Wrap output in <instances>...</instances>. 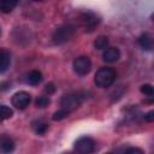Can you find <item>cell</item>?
Here are the masks:
<instances>
[{
	"label": "cell",
	"instance_id": "obj_25",
	"mask_svg": "<svg viewBox=\"0 0 154 154\" xmlns=\"http://www.w3.org/2000/svg\"><path fill=\"white\" fill-rule=\"evenodd\" d=\"M0 35H1V29H0Z\"/></svg>",
	"mask_w": 154,
	"mask_h": 154
},
{
	"label": "cell",
	"instance_id": "obj_16",
	"mask_svg": "<svg viewBox=\"0 0 154 154\" xmlns=\"http://www.w3.org/2000/svg\"><path fill=\"white\" fill-rule=\"evenodd\" d=\"M49 103H51V99H49V96H46V95L38 96V97L36 99V101H35L36 107H40V108H45V107H47Z\"/></svg>",
	"mask_w": 154,
	"mask_h": 154
},
{
	"label": "cell",
	"instance_id": "obj_24",
	"mask_svg": "<svg viewBox=\"0 0 154 154\" xmlns=\"http://www.w3.org/2000/svg\"><path fill=\"white\" fill-rule=\"evenodd\" d=\"M63 154H71V153H63Z\"/></svg>",
	"mask_w": 154,
	"mask_h": 154
},
{
	"label": "cell",
	"instance_id": "obj_26",
	"mask_svg": "<svg viewBox=\"0 0 154 154\" xmlns=\"http://www.w3.org/2000/svg\"><path fill=\"white\" fill-rule=\"evenodd\" d=\"M107 154H112V153H107Z\"/></svg>",
	"mask_w": 154,
	"mask_h": 154
},
{
	"label": "cell",
	"instance_id": "obj_10",
	"mask_svg": "<svg viewBox=\"0 0 154 154\" xmlns=\"http://www.w3.org/2000/svg\"><path fill=\"white\" fill-rule=\"evenodd\" d=\"M11 64V53L7 49L0 48V73L5 72Z\"/></svg>",
	"mask_w": 154,
	"mask_h": 154
},
{
	"label": "cell",
	"instance_id": "obj_5",
	"mask_svg": "<svg viewBox=\"0 0 154 154\" xmlns=\"http://www.w3.org/2000/svg\"><path fill=\"white\" fill-rule=\"evenodd\" d=\"M72 67L75 70V72L79 76H84L87 73L90 72L91 70V61H90V58L87 57V55H81V57H77L73 63H72Z\"/></svg>",
	"mask_w": 154,
	"mask_h": 154
},
{
	"label": "cell",
	"instance_id": "obj_6",
	"mask_svg": "<svg viewBox=\"0 0 154 154\" xmlns=\"http://www.w3.org/2000/svg\"><path fill=\"white\" fill-rule=\"evenodd\" d=\"M31 101V96L29 93L24 91V90H20V91H17L12 99H11V102H12V106H14L16 108L18 109H24L29 106Z\"/></svg>",
	"mask_w": 154,
	"mask_h": 154
},
{
	"label": "cell",
	"instance_id": "obj_14",
	"mask_svg": "<svg viewBox=\"0 0 154 154\" xmlns=\"http://www.w3.org/2000/svg\"><path fill=\"white\" fill-rule=\"evenodd\" d=\"M17 1L14 0H0V11L2 13H10L17 6Z\"/></svg>",
	"mask_w": 154,
	"mask_h": 154
},
{
	"label": "cell",
	"instance_id": "obj_20",
	"mask_svg": "<svg viewBox=\"0 0 154 154\" xmlns=\"http://www.w3.org/2000/svg\"><path fill=\"white\" fill-rule=\"evenodd\" d=\"M54 91H55V87H54L53 83H48V84L45 85V93H46V94L51 95V94H53Z\"/></svg>",
	"mask_w": 154,
	"mask_h": 154
},
{
	"label": "cell",
	"instance_id": "obj_23",
	"mask_svg": "<svg viewBox=\"0 0 154 154\" xmlns=\"http://www.w3.org/2000/svg\"><path fill=\"white\" fill-rule=\"evenodd\" d=\"M2 120H4V119H2V117H1V116H0V124H1V123H2Z\"/></svg>",
	"mask_w": 154,
	"mask_h": 154
},
{
	"label": "cell",
	"instance_id": "obj_11",
	"mask_svg": "<svg viewBox=\"0 0 154 154\" xmlns=\"http://www.w3.org/2000/svg\"><path fill=\"white\" fill-rule=\"evenodd\" d=\"M48 126L49 125L45 119H36L31 123V128H32L34 132L37 135H45L46 131L48 130Z\"/></svg>",
	"mask_w": 154,
	"mask_h": 154
},
{
	"label": "cell",
	"instance_id": "obj_22",
	"mask_svg": "<svg viewBox=\"0 0 154 154\" xmlns=\"http://www.w3.org/2000/svg\"><path fill=\"white\" fill-rule=\"evenodd\" d=\"M144 120H147V122H153V120H154V112H153V111H149L147 114H144Z\"/></svg>",
	"mask_w": 154,
	"mask_h": 154
},
{
	"label": "cell",
	"instance_id": "obj_1",
	"mask_svg": "<svg viewBox=\"0 0 154 154\" xmlns=\"http://www.w3.org/2000/svg\"><path fill=\"white\" fill-rule=\"evenodd\" d=\"M116 77L117 73L112 67H100L95 73L94 82L100 88H107L113 84Z\"/></svg>",
	"mask_w": 154,
	"mask_h": 154
},
{
	"label": "cell",
	"instance_id": "obj_12",
	"mask_svg": "<svg viewBox=\"0 0 154 154\" xmlns=\"http://www.w3.org/2000/svg\"><path fill=\"white\" fill-rule=\"evenodd\" d=\"M42 79H43V76H42V73H41L38 70H32V71H30V72L28 73V76H26V82H28L29 84H31V85H37V84H40V83L42 82Z\"/></svg>",
	"mask_w": 154,
	"mask_h": 154
},
{
	"label": "cell",
	"instance_id": "obj_18",
	"mask_svg": "<svg viewBox=\"0 0 154 154\" xmlns=\"http://www.w3.org/2000/svg\"><path fill=\"white\" fill-rule=\"evenodd\" d=\"M69 114H70V112H67V111H65V109L60 108V109H58L57 112H54V114H53L52 119H53V120H61V119H64V118L69 117Z\"/></svg>",
	"mask_w": 154,
	"mask_h": 154
},
{
	"label": "cell",
	"instance_id": "obj_2",
	"mask_svg": "<svg viewBox=\"0 0 154 154\" xmlns=\"http://www.w3.org/2000/svg\"><path fill=\"white\" fill-rule=\"evenodd\" d=\"M75 26L71 25V24H64L59 28L55 29V31L53 32L52 35V41L55 43V45H61V43H65L67 41H70L73 35H75Z\"/></svg>",
	"mask_w": 154,
	"mask_h": 154
},
{
	"label": "cell",
	"instance_id": "obj_3",
	"mask_svg": "<svg viewBox=\"0 0 154 154\" xmlns=\"http://www.w3.org/2000/svg\"><path fill=\"white\" fill-rule=\"evenodd\" d=\"M83 102V96L79 93H73V94H67L64 95L60 100V108L67 111V112H72L76 108H78L81 106V103Z\"/></svg>",
	"mask_w": 154,
	"mask_h": 154
},
{
	"label": "cell",
	"instance_id": "obj_19",
	"mask_svg": "<svg viewBox=\"0 0 154 154\" xmlns=\"http://www.w3.org/2000/svg\"><path fill=\"white\" fill-rule=\"evenodd\" d=\"M140 90H141L142 94H144V95H147V96H153V94H154V88H153V85H152V84H148V83L141 85Z\"/></svg>",
	"mask_w": 154,
	"mask_h": 154
},
{
	"label": "cell",
	"instance_id": "obj_13",
	"mask_svg": "<svg viewBox=\"0 0 154 154\" xmlns=\"http://www.w3.org/2000/svg\"><path fill=\"white\" fill-rule=\"evenodd\" d=\"M138 45L141 46V48L146 49V51H152L153 49V38L149 34H142L138 37Z\"/></svg>",
	"mask_w": 154,
	"mask_h": 154
},
{
	"label": "cell",
	"instance_id": "obj_15",
	"mask_svg": "<svg viewBox=\"0 0 154 154\" xmlns=\"http://www.w3.org/2000/svg\"><path fill=\"white\" fill-rule=\"evenodd\" d=\"M94 47L96 49H106L108 47V37L107 36H99L94 42Z\"/></svg>",
	"mask_w": 154,
	"mask_h": 154
},
{
	"label": "cell",
	"instance_id": "obj_21",
	"mask_svg": "<svg viewBox=\"0 0 154 154\" xmlns=\"http://www.w3.org/2000/svg\"><path fill=\"white\" fill-rule=\"evenodd\" d=\"M124 154H143V152L140 149V148H136V147H131V148H128L125 150Z\"/></svg>",
	"mask_w": 154,
	"mask_h": 154
},
{
	"label": "cell",
	"instance_id": "obj_17",
	"mask_svg": "<svg viewBox=\"0 0 154 154\" xmlns=\"http://www.w3.org/2000/svg\"><path fill=\"white\" fill-rule=\"evenodd\" d=\"M0 116L2 117V119H10L13 116V111L6 106V105H0Z\"/></svg>",
	"mask_w": 154,
	"mask_h": 154
},
{
	"label": "cell",
	"instance_id": "obj_4",
	"mask_svg": "<svg viewBox=\"0 0 154 154\" xmlns=\"http://www.w3.org/2000/svg\"><path fill=\"white\" fill-rule=\"evenodd\" d=\"M75 150L77 154H91L95 150V141L89 136L79 137L75 142Z\"/></svg>",
	"mask_w": 154,
	"mask_h": 154
},
{
	"label": "cell",
	"instance_id": "obj_9",
	"mask_svg": "<svg viewBox=\"0 0 154 154\" xmlns=\"http://www.w3.org/2000/svg\"><path fill=\"white\" fill-rule=\"evenodd\" d=\"M119 58H120V52H119V49L116 48V47H107V48L103 51L102 59H103L106 63H116Z\"/></svg>",
	"mask_w": 154,
	"mask_h": 154
},
{
	"label": "cell",
	"instance_id": "obj_7",
	"mask_svg": "<svg viewBox=\"0 0 154 154\" xmlns=\"http://www.w3.org/2000/svg\"><path fill=\"white\" fill-rule=\"evenodd\" d=\"M81 22L87 30H93L100 23V18L93 12H84L81 14Z\"/></svg>",
	"mask_w": 154,
	"mask_h": 154
},
{
	"label": "cell",
	"instance_id": "obj_8",
	"mask_svg": "<svg viewBox=\"0 0 154 154\" xmlns=\"http://www.w3.org/2000/svg\"><path fill=\"white\" fill-rule=\"evenodd\" d=\"M14 150V142L7 135L0 136V153L1 154H11Z\"/></svg>",
	"mask_w": 154,
	"mask_h": 154
}]
</instances>
